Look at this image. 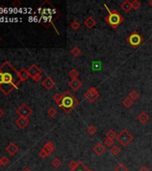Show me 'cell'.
I'll use <instances>...</instances> for the list:
<instances>
[{
	"instance_id": "1",
	"label": "cell",
	"mask_w": 152,
	"mask_h": 171,
	"mask_svg": "<svg viewBox=\"0 0 152 171\" xmlns=\"http://www.w3.org/2000/svg\"><path fill=\"white\" fill-rule=\"evenodd\" d=\"M21 82L19 71L8 61L0 66V90L5 95H8L14 89H17Z\"/></svg>"
},
{
	"instance_id": "2",
	"label": "cell",
	"mask_w": 152,
	"mask_h": 171,
	"mask_svg": "<svg viewBox=\"0 0 152 171\" xmlns=\"http://www.w3.org/2000/svg\"><path fill=\"white\" fill-rule=\"evenodd\" d=\"M38 12L40 15V22L46 27H48L50 24L53 25L54 21L60 16L57 10L48 1H45L43 4H41L38 9Z\"/></svg>"
},
{
	"instance_id": "3",
	"label": "cell",
	"mask_w": 152,
	"mask_h": 171,
	"mask_svg": "<svg viewBox=\"0 0 152 171\" xmlns=\"http://www.w3.org/2000/svg\"><path fill=\"white\" fill-rule=\"evenodd\" d=\"M78 104H79V100L69 91H65L63 94V100L59 107L66 114H69Z\"/></svg>"
},
{
	"instance_id": "4",
	"label": "cell",
	"mask_w": 152,
	"mask_h": 171,
	"mask_svg": "<svg viewBox=\"0 0 152 171\" xmlns=\"http://www.w3.org/2000/svg\"><path fill=\"white\" fill-rule=\"evenodd\" d=\"M104 6L106 7L107 11L108 12V14L105 17L106 22L113 29H116L119 25H121L124 22L123 15L118 12L117 10H110L106 4H104Z\"/></svg>"
},
{
	"instance_id": "5",
	"label": "cell",
	"mask_w": 152,
	"mask_h": 171,
	"mask_svg": "<svg viewBox=\"0 0 152 171\" xmlns=\"http://www.w3.org/2000/svg\"><path fill=\"white\" fill-rule=\"evenodd\" d=\"M126 41L132 48L136 49L144 42V38L141 35L138 31L134 30L127 37Z\"/></svg>"
},
{
	"instance_id": "6",
	"label": "cell",
	"mask_w": 152,
	"mask_h": 171,
	"mask_svg": "<svg viewBox=\"0 0 152 171\" xmlns=\"http://www.w3.org/2000/svg\"><path fill=\"white\" fill-rule=\"evenodd\" d=\"M133 135L127 130V129H123L119 134L117 135V141L120 143V144L123 147H126L130 144V143L132 142L133 140Z\"/></svg>"
},
{
	"instance_id": "7",
	"label": "cell",
	"mask_w": 152,
	"mask_h": 171,
	"mask_svg": "<svg viewBox=\"0 0 152 171\" xmlns=\"http://www.w3.org/2000/svg\"><path fill=\"white\" fill-rule=\"evenodd\" d=\"M16 114H18L19 117L28 118L32 114V110L30 106L26 104H23L17 110H16Z\"/></svg>"
},
{
	"instance_id": "8",
	"label": "cell",
	"mask_w": 152,
	"mask_h": 171,
	"mask_svg": "<svg viewBox=\"0 0 152 171\" xmlns=\"http://www.w3.org/2000/svg\"><path fill=\"white\" fill-rule=\"evenodd\" d=\"M84 97L86 98L87 101L90 102H94L97 101L99 97V93L96 88H90L85 94H84Z\"/></svg>"
},
{
	"instance_id": "9",
	"label": "cell",
	"mask_w": 152,
	"mask_h": 171,
	"mask_svg": "<svg viewBox=\"0 0 152 171\" xmlns=\"http://www.w3.org/2000/svg\"><path fill=\"white\" fill-rule=\"evenodd\" d=\"M41 85L43 86V88H46L47 90H51L56 86V82L53 78H51L50 77H47L41 82Z\"/></svg>"
},
{
	"instance_id": "10",
	"label": "cell",
	"mask_w": 152,
	"mask_h": 171,
	"mask_svg": "<svg viewBox=\"0 0 152 171\" xmlns=\"http://www.w3.org/2000/svg\"><path fill=\"white\" fill-rule=\"evenodd\" d=\"M27 70H28L29 75H30V77L31 78L33 77L39 75V74H42V71L38 67L37 64H32V65H30V68H29V69H27Z\"/></svg>"
},
{
	"instance_id": "11",
	"label": "cell",
	"mask_w": 152,
	"mask_h": 171,
	"mask_svg": "<svg viewBox=\"0 0 152 171\" xmlns=\"http://www.w3.org/2000/svg\"><path fill=\"white\" fill-rule=\"evenodd\" d=\"M106 151H107V146L104 144H102V143H98L93 147V151L96 153L97 155H98V156L102 155L103 153H105Z\"/></svg>"
},
{
	"instance_id": "12",
	"label": "cell",
	"mask_w": 152,
	"mask_h": 171,
	"mask_svg": "<svg viewBox=\"0 0 152 171\" xmlns=\"http://www.w3.org/2000/svg\"><path fill=\"white\" fill-rule=\"evenodd\" d=\"M30 121L29 119L26 118H22V117H19L15 121V124L17 125V127L21 129H23L25 128L28 125H29Z\"/></svg>"
},
{
	"instance_id": "13",
	"label": "cell",
	"mask_w": 152,
	"mask_h": 171,
	"mask_svg": "<svg viewBox=\"0 0 152 171\" xmlns=\"http://www.w3.org/2000/svg\"><path fill=\"white\" fill-rule=\"evenodd\" d=\"M82 86V83L81 82V80L79 78H74L71 79V81L69 82V87L71 89H73L74 91H77L79 90Z\"/></svg>"
},
{
	"instance_id": "14",
	"label": "cell",
	"mask_w": 152,
	"mask_h": 171,
	"mask_svg": "<svg viewBox=\"0 0 152 171\" xmlns=\"http://www.w3.org/2000/svg\"><path fill=\"white\" fill-rule=\"evenodd\" d=\"M6 151L9 153L10 155L13 156V155L16 154V153H17V151H19V148H18V146L16 145L14 143H10V144L6 146Z\"/></svg>"
},
{
	"instance_id": "15",
	"label": "cell",
	"mask_w": 152,
	"mask_h": 171,
	"mask_svg": "<svg viewBox=\"0 0 152 171\" xmlns=\"http://www.w3.org/2000/svg\"><path fill=\"white\" fill-rule=\"evenodd\" d=\"M41 150L44 151L47 153V154L49 156L55 151V145H54V144L52 142H47V143L45 144V145L42 147Z\"/></svg>"
},
{
	"instance_id": "16",
	"label": "cell",
	"mask_w": 152,
	"mask_h": 171,
	"mask_svg": "<svg viewBox=\"0 0 152 171\" xmlns=\"http://www.w3.org/2000/svg\"><path fill=\"white\" fill-rule=\"evenodd\" d=\"M84 25H85L88 29H92L96 24H97V22L92 18L91 16H89L88 18H86L83 22Z\"/></svg>"
},
{
	"instance_id": "17",
	"label": "cell",
	"mask_w": 152,
	"mask_h": 171,
	"mask_svg": "<svg viewBox=\"0 0 152 171\" xmlns=\"http://www.w3.org/2000/svg\"><path fill=\"white\" fill-rule=\"evenodd\" d=\"M120 7L122 8V10L125 13H129L131 9H132V6H131V2H130L129 0H124V1L121 4Z\"/></svg>"
},
{
	"instance_id": "18",
	"label": "cell",
	"mask_w": 152,
	"mask_h": 171,
	"mask_svg": "<svg viewBox=\"0 0 152 171\" xmlns=\"http://www.w3.org/2000/svg\"><path fill=\"white\" fill-rule=\"evenodd\" d=\"M137 118H138V121H139L141 124H145V123H147V122L148 121L149 116H148L146 112L142 111V112H141V113L138 115Z\"/></svg>"
},
{
	"instance_id": "19",
	"label": "cell",
	"mask_w": 152,
	"mask_h": 171,
	"mask_svg": "<svg viewBox=\"0 0 152 171\" xmlns=\"http://www.w3.org/2000/svg\"><path fill=\"white\" fill-rule=\"evenodd\" d=\"M19 77H20L22 82H23V81H25V80L30 77L29 72H28V70L24 69V68H22V69L19 71Z\"/></svg>"
},
{
	"instance_id": "20",
	"label": "cell",
	"mask_w": 152,
	"mask_h": 171,
	"mask_svg": "<svg viewBox=\"0 0 152 171\" xmlns=\"http://www.w3.org/2000/svg\"><path fill=\"white\" fill-rule=\"evenodd\" d=\"M81 161H75V160H72L69 163V169L70 171H75L81 165Z\"/></svg>"
},
{
	"instance_id": "21",
	"label": "cell",
	"mask_w": 152,
	"mask_h": 171,
	"mask_svg": "<svg viewBox=\"0 0 152 171\" xmlns=\"http://www.w3.org/2000/svg\"><path fill=\"white\" fill-rule=\"evenodd\" d=\"M110 152H111V154H112L113 156H117V155L121 152V149H120L119 146H117V145L115 144L113 147L110 148Z\"/></svg>"
},
{
	"instance_id": "22",
	"label": "cell",
	"mask_w": 152,
	"mask_h": 171,
	"mask_svg": "<svg viewBox=\"0 0 152 171\" xmlns=\"http://www.w3.org/2000/svg\"><path fill=\"white\" fill-rule=\"evenodd\" d=\"M123 105L125 107V108H130V107H131L132 105H133V101L131 100V99H130L129 97H126V98H124V101H123Z\"/></svg>"
},
{
	"instance_id": "23",
	"label": "cell",
	"mask_w": 152,
	"mask_h": 171,
	"mask_svg": "<svg viewBox=\"0 0 152 171\" xmlns=\"http://www.w3.org/2000/svg\"><path fill=\"white\" fill-rule=\"evenodd\" d=\"M139 96H140V95H139L138 91H136V90H131V91L129 93V95H128V97H129L130 99H131L133 102H134L135 100H137V99L139 98Z\"/></svg>"
},
{
	"instance_id": "24",
	"label": "cell",
	"mask_w": 152,
	"mask_h": 171,
	"mask_svg": "<svg viewBox=\"0 0 152 171\" xmlns=\"http://www.w3.org/2000/svg\"><path fill=\"white\" fill-rule=\"evenodd\" d=\"M106 136H107V138H109V139H115L117 137V134L113 130V129H110L108 130L107 133H106Z\"/></svg>"
},
{
	"instance_id": "25",
	"label": "cell",
	"mask_w": 152,
	"mask_h": 171,
	"mask_svg": "<svg viewBox=\"0 0 152 171\" xmlns=\"http://www.w3.org/2000/svg\"><path fill=\"white\" fill-rule=\"evenodd\" d=\"M53 99H54V101H55L56 104L59 106V105L61 104L62 100H63V95H61V94H59V93H57V94L53 96Z\"/></svg>"
},
{
	"instance_id": "26",
	"label": "cell",
	"mask_w": 152,
	"mask_h": 171,
	"mask_svg": "<svg viewBox=\"0 0 152 171\" xmlns=\"http://www.w3.org/2000/svg\"><path fill=\"white\" fill-rule=\"evenodd\" d=\"M79 75H80V73H79V71H78L76 69H72V70H70L69 72H68V76H69L72 79L77 78Z\"/></svg>"
},
{
	"instance_id": "27",
	"label": "cell",
	"mask_w": 152,
	"mask_h": 171,
	"mask_svg": "<svg viewBox=\"0 0 152 171\" xmlns=\"http://www.w3.org/2000/svg\"><path fill=\"white\" fill-rule=\"evenodd\" d=\"M51 165H52V167H55V168H58V167H61V165H62V161H61V160H59L58 158H55V159H53V160L51 161Z\"/></svg>"
},
{
	"instance_id": "28",
	"label": "cell",
	"mask_w": 152,
	"mask_h": 171,
	"mask_svg": "<svg viewBox=\"0 0 152 171\" xmlns=\"http://www.w3.org/2000/svg\"><path fill=\"white\" fill-rule=\"evenodd\" d=\"M81 54V49L78 46H74V47H73L71 49V55H73L75 57L79 56Z\"/></svg>"
},
{
	"instance_id": "29",
	"label": "cell",
	"mask_w": 152,
	"mask_h": 171,
	"mask_svg": "<svg viewBox=\"0 0 152 171\" xmlns=\"http://www.w3.org/2000/svg\"><path fill=\"white\" fill-rule=\"evenodd\" d=\"M131 6H132V9L133 10L137 11L141 6V4L140 1H138V0H133V1L131 2Z\"/></svg>"
},
{
	"instance_id": "30",
	"label": "cell",
	"mask_w": 152,
	"mask_h": 171,
	"mask_svg": "<svg viewBox=\"0 0 152 171\" xmlns=\"http://www.w3.org/2000/svg\"><path fill=\"white\" fill-rule=\"evenodd\" d=\"M57 110H56L55 108L51 107V108H49V109H48V111H47V115H48L49 117L55 118V117L57 116Z\"/></svg>"
},
{
	"instance_id": "31",
	"label": "cell",
	"mask_w": 152,
	"mask_h": 171,
	"mask_svg": "<svg viewBox=\"0 0 152 171\" xmlns=\"http://www.w3.org/2000/svg\"><path fill=\"white\" fill-rule=\"evenodd\" d=\"M71 28L74 29V30H77V29H80V27H81V23L78 22V21H76V20H74V21H73L72 22V23H71Z\"/></svg>"
},
{
	"instance_id": "32",
	"label": "cell",
	"mask_w": 152,
	"mask_h": 171,
	"mask_svg": "<svg viewBox=\"0 0 152 171\" xmlns=\"http://www.w3.org/2000/svg\"><path fill=\"white\" fill-rule=\"evenodd\" d=\"M104 144L107 146V147H113L115 145V141L113 139H109V138H106L105 141H104Z\"/></svg>"
},
{
	"instance_id": "33",
	"label": "cell",
	"mask_w": 152,
	"mask_h": 171,
	"mask_svg": "<svg viewBox=\"0 0 152 171\" xmlns=\"http://www.w3.org/2000/svg\"><path fill=\"white\" fill-rule=\"evenodd\" d=\"M87 133L90 134V135H94L97 133V128H96V127H94V126H89V127L87 128Z\"/></svg>"
},
{
	"instance_id": "34",
	"label": "cell",
	"mask_w": 152,
	"mask_h": 171,
	"mask_svg": "<svg viewBox=\"0 0 152 171\" xmlns=\"http://www.w3.org/2000/svg\"><path fill=\"white\" fill-rule=\"evenodd\" d=\"M115 171H128V168L124 164L121 163L115 168Z\"/></svg>"
},
{
	"instance_id": "35",
	"label": "cell",
	"mask_w": 152,
	"mask_h": 171,
	"mask_svg": "<svg viewBox=\"0 0 152 171\" xmlns=\"http://www.w3.org/2000/svg\"><path fill=\"white\" fill-rule=\"evenodd\" d=\"M12 6L14 8H19L22 6V2L20 1V0H13V1L12 2Z\"/></svg>"
},
{
	"instance_id": "36",
	"label": "cell",
	"mask_w": 152,
	"mask_h": 171,
	"mask_svg": "<svg viewBox=\"0 0 152 171\" xmlns=\"http://www.w3.org/2000/svg\"><path fill=\"white\" fill-rule=\"evenodd\" d=\"M0 160H1V165L2 166H6V165H8L9 164V159L7 158V157H6V156H4V157H2L1 159H0Z\"/></svg>"
},
{
	"instance_id": "37",
	"label": "cell",
	"mask_w": 152,
	"mask_h": 171,
	"mask_svg": "<svg viewBox=\"0 0 152 171\" xmlns=\"http://www.w3.org/2000/svg\"><path fill=\"white\" fill-rule=\"evenodd\" d=\"M41 78H42V74H39V75H37V76L32 78V79L34 80L35 82H40L41 80Z\"/></svg>"
},
{
	"instance_id": "38",
	"label": "cell",
	"mask_w": 152,
	"mask_h": 171,
	"mask_svg": "<svg viewBox=\"0 0 152 171\" xmlns=\"http://www.w3.org/2000/svg\"><path fill=\"white\" fill-rule=\"evenodd\" d=\"M39 155H40V157L41 159H45V158H47V157L48 156V155L47 154V153H46V152H45L44 151H42V150H41V151H40V153H39Z\"/></svg>"
},
{
	"instance_id": "39",
	"label": "cell",
	"mask_w": 152,
	"mask_h": 171,
	"mask_svg": "<svg viewBox=\"0 0 152 171\" xmlns=\"http://www.w3.org/2000/svg\"><path fill=\"white\" fill-rule=\"evenodd\" d=\"M138 171H151V170H150L148 167H146V166H142V167H141Z\"/></svg>"
},
{
	"instance_id": "40",
	"label": "cell",
	"mask_w": 152,
	"mask_h": 171,
	"mask_svg": "<svg viewBox=\"0 0 152 171\" xmlns=\"http://www.w3.org/2000/svg\"><path fill=\"white\" fill-rule=\"evenodd\" d=\"M4 114H5V112H4V111L1 109V108H0V118H1L3 116H4Z\"/></svg>"
},
{
	"instance_id": "41",
	"label": "cell",
	"mask_w": 152,
	"mask_h": 171,
	"mask_svg": "<svg viewBox=\"0 0 152 171\" xmlns=\"http://www.w3.org/2000/svg\"><path fill=\"white\" fill-rule=\"evenodd\" d=\"M23 171H32V170H31V169H30V167H25V168H24V169H23Z\"/></svg>"
},
{
	"instance_id": "42",
	"label": "cell",
	"mask_w": 152,
	"mask_h": 171,
	"mask_svg": "<svg viewBox=\"0 0 152 171\" xmlns=\"http://www.w3.org/2000/svg\"><path fill=\"white\" fill-rule=\"evenodd\" d=\"M88 170H89V168L86 167H85V169H84V170H82V169H79V170H77V171H88Z\"/></svg>"
},
{
	"instance_id": "43",
	"label": "cell",
	"mask_w": 152,
	"mask_h": 171,
	"mask_svg": "<svg viewBox=\"0 0 152 171\" xmlns=\"http://www.w3.org/2000/svg\"><path fill=\"white\" fill-rule=\"evenodd\" d=\"M148 6L152 7V0H149V1H148Z\"/></svg>"
},
{
	"instance_id": "44",
	"label": "cell",
	"mask_w": 152,
	"mask_h": 171,
	"mask_svg": "<svg viewBox=\"0 0 152 171\" xmlns=\"http://www.w3.org/2000/svg\"><path fill=\"white\" fill-rule=\"evenodd\" d=\"M1 41H2V38H1V36H0V43H1Z\"/></svg>"
},
{
	"instance_id": "45",
	"label": "cell",
	"mask_w": 152,
	"mask_h": 171,
	"mask_svg": "<svg viewBox=\"0 0 152 171\" xmlns=\"http://www.w3.org/2000/svg\"><path fill=\"white\" fill-rule=\"evenodd\" d=\"M88 171H94V170H93V169H90V168H89V170H88Z\"/></svg>"
},
{
	"instance_id": "46",
	"label": "cell",
	"mask_w": 152,
	"mask_h": 171,
	"mask_svg": "<svg viewBox=\"0 0 152 171\" xmlns=\"http://www.w3.org/2000/svg\"><path fill=\"white\" fill-rule=\"evenodd\" d=\"M2 165H1V160H0V167H1Z\"/></svg>"
},
{
	"instance_id": "47",
	"label": "cell",
	"mask_w": 152,
	"mask_h": 171,
	"mask_svg": "<svg viewBox=\"0 0 152 171\" xmlns=\"http://www.w3.org/2000/svg\"><path fill=\"white\" fill-rule=\"evenodd\" d=\"M151 46H152V42H151Z\"/></svg>"
}]
</instances>
